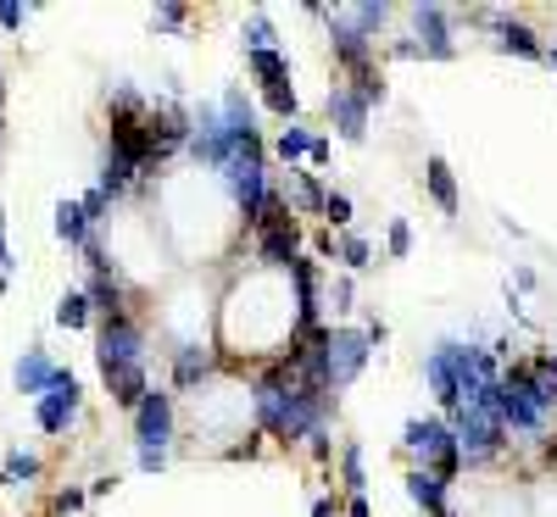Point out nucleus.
<instances>
[{
	"mask_svg": "<svg viewBox=\"0 0 557 517\" xmlns=\"http://www.w3.org/2000/svg\"><path fill=\"white\" fill-rule=\"evenodd\" d=\"M96 362H101V379L112 390V401L123 412H134L146 401V323L139 317H101V335H96Z\"/></svg>",
	"mask_w": 557,
	"mask_h": 517,
	"instance_id": "1",
	"label": "nucleus"
},
{
	"mask_svg": "<svg viewBox=\"0 0 557 517\" xmlns=\"http://www.w3.org/2000/svg\"><path fill=\"white\" fill-rule=\"evenodd\" d=\"M173 434H178L173 395H168V390H146V401L134 406V456H139V467H146V474H162V467H168Z\"/></svg>",
	"mask_w": 557,
	"mask_h": 517,
	"instance_id": "2",
	"label": "nucleus"
},
{
	"mask_svg": "<svg viewBox=\"0 0 557 517\" xmlns=\"http://www.w3.org/2000/svg\"><path fill=\"white\" fill-rule=\"evenodd\" d=\"M496 417H502V429H513V434H541L546 429V406L530 384V367H507L502 379H496Z\"/></svg>",
	"mask_w": 557,
	"mask_h": 517,
	"instance_id": "3",
	"label": "nucleus"
},
{
	"mask_svg": "<svg viewBox=\"0 0 557 517\" xmlns=\"http://www.w3.org/2000/svg\"><path fill=\"white\" fill-rule=\"evenodd\" d=\"M401 445H407L418 462H424V467H435L446 484L457 479L462 451H457V440H451V423H441V417H412L407 429H401Z\"/></svg>",
	"mask_w": 557,
	"mask_h": 517,
	"instance_id": "4",
	"label": "nucleus"
},
{
	"mask_svg": "<svg viewBox=\"0 0 557 517\" xmlns=\"http://www.w3.org/2000/svg\"><path fill=\"white\" fill-rule=\"evenodd\" d=\"M368 356H374V345H368L362 328H330V345H323V390H346L362 379Z\"/></svg>",
	"mask_w": 557,
	"mask_h": 517,
	"instance_id": "5",
	"label": "nucleus"
},
{
	"mask_svg": "<svg viewBox=\"0 0 557 517\" xmlns=\"http://www.w3.org/2000/svg\"><path fill=\"white\" fill-rule=\"evenodd\" d=\"M462 462H485L507 445V429H502V417L496 412H474V406H457V429H451Z\"/></svg>",
	"mask_w": 557,
	"mask_h": 517,
	"instance_id": "6",
	"label": "nucleus"
},
{
	"mask_svg": "<svg viewBox=\"0 0 557 517\" xmlns=\"http://www.w3.org/2000/svg\"><path fill=\"white\" fill-rule=\"evenodd\" d=\"M78 406H84V395H78V379L67 367H57V379H51V390H45L39 401H34V423L45 434H67L73 423H78Z\"/></svg>",
	"mask_w": 557,
	"mask_h": 517,
	"instance_id": "7",
	"label": "nucleus"
},
{
	"mask_svg": "<svg viewBox=\"0 0 557 517\" xmlns=\"http://www.w3.org/2000/svg\"><path fill=\"white\" fill-rule=\"evenodd\" d=\"M412 45L401 56H430V62H446L457 56V45H451V12L446 7H412Z\"/></svg>",
	"mask_w": 557,
	"mask_h": 517,
	"instance_id": "8",
	"label": "nucleus"
},
{
	"mask_svg": "<svg viewBox=\"0 0 557 517\" xmlns=\"http://www.w3.org/2000/svg\"><path fill=\"white\" fill-rule=\"evenodd\" d=\"M246 62H251L257 84H262V101H268L278 117L296 123V106H301V101H296V84H290V62L278 56V51H251Z\"/></svg>",
	"mask_w": 557,
	"mask_h": 517,
	"instance_id": "9",
	"label": "nucleus"
},
{
	"mask_svg": "<svg viewBox=\"0 0 557 517\" xmlns=\"http://www.w3.org/2000/svg\"><path fill=\"white\" fill-rule=\"evenodd\" d=\"M330 123L341 128V139H351V146H357V139H368V106L357 101L351 84H335L330 89Z\"/></svg>",
	"mask_w": 557,
	"mask_h": 517,
	"instance_id": "10",
	"label": "nucleus"
},
{
	"mask_svg": "<svg viewBox=\"0 0 557 517\" xmlns=\"http://www.w3.org/2000/svg\"><path fill=\"white\" fill-rule=\"evenodd\" d=\"M12 379H17V390L23 395H45V390H51V379H57V362L51 356H45V345H28L23 356H17V367H12Z\"/></svg>",
	"mask_w": 557,
	"mask_h": 517,
	"instance_id": "11",
	"label": "nucleus"
},
{
	"mask_svg": "<svg viewBox=\"0 0 557 517\" xmlns=\"http://www.w3.org/2000/svg\"><path fill=\"white\" fill-rule=\"evenodd\" d=\"M207 379H212L207 345H178V351H173V384H178V390H201Z\"/></svg>",
	"mask_w": 557,
	"mask_h": 517,
	"instance_id": "12",
	"label": "nucleus"
},
{
	"mask_svg": "<svg viewBox=\"0 0 557 517\" xmlns=\"http://www.w3.org/2000/svg\"><path fill=\"white\" fill-rule=\"evenodd\" d=\"M496 45H502V51H513V56H524V62H546V45L524 23H513V17L496 23Z\"/></svg>",
	"mask_w": 557,
	"mask_h": 517,
	"instance_id": "13",
	"label": "nucleus"
},
{
	"mask_svg": "<svg viewBox=\"0 0 557 517\" xmlns=\"http://www.w3.org/2000/svg\"><path fill=\"white\" fill-rule=\"evenodd\" d=\"M407 495L424 512H446V479L435 474V467H412V474H407Z\"/></svg>",
	"mask_w": 557,
	"mask_h": 517,
	"instance_id": "14",
	"label": "nucleus"
},
{
	"mask_svg": "<svg viewBox=\"0 0 557 517\" xmlns=\"http://www.w3.org/2000/svg\"><path fill=\"white\" fill-rule=\"evenodd\" d=\"M424 379H430V390L441 395V406L457 412V379H451V351H446V345H435V351L424 356Z\"/></svg>",
	"mask_w": 557,
	"mask_h": 517,
	"instance_id": "15",
	"label": "nucleus"
},
{
	"mask_svg": "<svg viewBox=\"0 0 557 517\" xmlns=\"http://www.w3.org/2000/svg\"><path fill=\"white\" fill-rule=\"evenodd\" d=\"M424 184H430L435 206H441L446 217H457V178H451V167H446L441 156H430V167H424Z\"/></svg>",
	"mask_w": 557,
	"mask_h": 517,
	"instance_id": "16",
	"label": "nucleus"
},
{
	"mask_svg": "<svg viewBox=\"0 0 557 517\" xmlns=\"http://www.w3.org/2000/svg\"><path fill=\"white\" fill-rule=\"evenodd\" d=\"M89 234H96V228H89L84 206H78V201H62V206H57V240H62V245H84Z\"/></svg>",
	"mask_w": 557,
	"mask_h": 517,
	"instance_id": "17",
	"label": "nucleus"
},
{
	"mask_svg": "<svg viewBox=\"0 0 557 517\" xmlns=\"http://www.w3.org/2000/svg\"><path fill=\"white\" fill-rule=\"evenodd\" d=\"M530 384H535L541 406L557 412V356H535V362H530Z\"/></svg>",
	"mask_w": 557,
	"mask_h": 517,
	"instance_id": "18",
	"label": "nucleus"
},
{
	"mask_svg": "<svg viewBox=\"0 0 557 517\" xmlns=\"http://www.w3.org/2000/svg\"><path fill=\"white\" fill-rule=\"evenodd\" d=\"M307 151H312V128H307V123H290L285 134L273 139V156H278V162H301Z\"/></svg>",
	"mask_w": 557,
	"mask_h": 517,
	"instance_id": "19",
	"label": "nucleus"
},
{
	"mask_svg": "<svg viewBox=\"0 0 557 517\" xmlns=\"http://www.w3.org/2000/svg\"><path fill=\"white\" fill-rule=\"evenodd\" d=\"M39 474H45V462H39L34 451H12L7 467H0V484H34Z\"/></svg>",
	"mask_w": 557,
	"mask_h": 517,
	"instance_id": "20",
	"label": "nucleus"
},
{
	"mask_svg": "<svg viewBox=\"0 0 557 517\" xmlns=\"http://www.w3.org/2000/svg\"><path fill=\"white\" fill-rule=\"evenodd\" d=\"M335 256H341V262H346L351 273H362V267H374V245H368L362 234H351V228L341 234V245H335Z\"/></svg>",
	"mask_w": 557,
	"mask_h": 517,
	"instance_id": "21",
	"label": "nucleus"
},
{
	"mask_svg": "<svg viewBox=\"0 0 557 517\" xmlns=\"http://www.w3.org/2000/svg\"><path fill=\"white\" fill-rule=\"evenodd\" d=\"M251 51H278V34H273L268 12H251V23H246V56Z\"/></svg>",
	"mask_w": 557,
	"mask_h": 517,
	"instance_id": "22",
	"label": "nucleus"
},
{
	"mask_svg": "<svg viewBox=\"0 0 557 517\" xmlns=\"http://www.w3.org/2000/svg\"><path fill=\"white\" fill-rule=\"evenodd\" d=\"M341 479H346V490H351V495H362V490H368V467H362V445H346V451H341Z\"/></svg>",
	"mask_w": 557,
	"mask_h": 517,
	"instance_id": "23",
	"label": "nucleus"
},
{
	"mask_svg": "<svg viewBox=\"0 0 557 517\" xmlns=\"http://www.w3.org/2000/svg\"><path fill=\"white\" fill-rule=\"evenodd\" d=\"M57 323H62V328H84V323H89V295H84V290L62 295V301H57Z\"/></svg>",
	"mask_w": 557,
	"mask_h": 517,
	"instance_id": "24",
	"label": "nucleus"
},
{
	"mask_svg": "<svg viewBox=\"0 0 557 517\" xmlns=\"http://www.w3.org/2000/svg\"><path fill=\"white\" fill-rule=\"evenodd\" d=\"M323 196H330V190H323L312 173H296V206L301 212H323Z\"/></svg>",
	"mask_w": 557,
	"mask_h": 517,
	"instance_id": "25",
	"label": "nucleus"
},
{
	"mask_svg": "<svg viewBox=\"0 0 557 517\" xmlns=\"http://www.w3.org/2000/svg\"><path fill=\"white\" fill-rule=\"evenodd\" d=\"M318 217H330L335 228H351V196L330 190V196H323V212H318Z\"/></svg>",
	"mask_w": 557,
	"mask_h": 517,
	"instance_id": "26",
	"label": "nucleus"
},
{
	"mask_svg": "<svg viewBox=\"0 0 557 517\" xmlns=\"http://www.w3.org/2000/svg\"><path fill=\"white\" fill-rule=\"evenodd\" d=\"M34 17V7H12V0H7V7H0V28H7V34H17L23 23Z\"/></svg>",
	"mask_w": 557,
	"mask_h": 517,
	"instance_id": "27",
	"label": "nucleus"
},
{
	"mask_svg": "<svg viewBox=\"0 0 557 517\" xmlns=\"http://www.w3.org/2000/svg\"><path fill=\"white\" fill-rule=\"evenodd\" d=\"M407 251H412V228L396 217V223H391V256H407Z\"/></svg>",
	"mask_w": 557,
	"mask_h": 517,
	"instance_id": "28",
	"label": "nucleus"
},
{
	"mask_svg": "<svg viewBox=\"0 0 557 517\" xmlns=\"http://www.w3.org/2000/svg\"><path fill=\"white\" fill-rule=\"evenodd\" d=\"M184 23H190V12H184V7H162L151 17V28H184Z\"/></svg>",
	"mask_w": 557,
	"mask_h": 517,
	"instance_id": "29",
	"label": "nucleus"
},
{
	"mask_svg": "<svg viewBox=\"0 0 557 517\" xmlns=\"http://www.w3.org/2000/svg\"><path fill=\"white\" fill-rule=\"evenodd\" d=\"M330 156H335V146H330V139H318V134H312V151H307V162H312V167H330Z\"/></svg>",
	"mask_w": 557,
	"mask_h": 517,
	"instance_id": "30",
	"label": "nucleus"
},
{
	"mask_svg": "<svg viewBox=\"0 0 557 517\" xmlns=\"http://www.w3.org/2000/svg\"><path fill=\"white\" fill-rule=\"evenodd\" d=\"M84 501H89L84 490H62V495H57V512H62V517H73V512H78Z\"/></svg>",
	"mask_w": 557,
	"mask_h": 517,
	"instance_id": "31",
	"label": "nucleus"
},
{
	"mask_svg": "<svg viewBox=\"0 0 557 517\" xmlns=\"http://www.w3.org/2000/svg\"><path fill=\"white\" fill-rule=\"evenodd\" d=\"M335 312H351V278H335V290H330Z\"/></svg>",
	"mask_w": 557,
	"mask_h": 517,
	"instance_id": "32",
	"label": "nucleus"
},
{
	"mask_svg": "<svg viewBox=\"0 0 557 517\" xmlns=\"http://www.w3.org/2000/svg\"><path fill=\"white\" fill-rule=\"evenodd\" d=\"M312 517H341V512H335V501H330V495H318V501H312Z\"/></svg>",
	"mask_w": 557,
	"mask_h": 517,
	"instance_id": "33",
	"label": "nucleus"
},
{
	"mask_svg": "<svg viewBox=\"0 0 557 517\" xmlns=\"http://www.w3.org/2000/svg\"><path fill=\"white\" fill-rule=\"evenodd\" d=\"M346 517H374V512H368V501H362V495H351V506H346Z\"/></svg>",
	"mask_w": 557,
	"mask_h": 517,
	"instance_id": "34",
	"label": "nucleus"
},
{
	"mask_svg": "<svg viewBox=\"0 0 557 517\" xmlns=\"http://www.w3.org/2000/svg\"><path fill=\"white\" fill-rule=\"evenodd\" d=\"M546 67H552V73H557V45H552V51H546Z\"/></svg>",
	"mask_w": 557,
	"mask_h": 517,
	"instance_id": "35",
	"label": "nucleus"
},
{
	"mask_svg": "<svg viewBox=\"0 0 557 517\" xmlns=\"http://www.w3.org/2000/svg\"><path fill=\"white\" fill-rule=\"evenodd\" d=\"M430 517H451V512H430Z\"/></svg>",
	"mask_w": 557,
	"mask_h": 517,
	"instance_id": "36",
	"label": "nucleus"
}]
</instances>
